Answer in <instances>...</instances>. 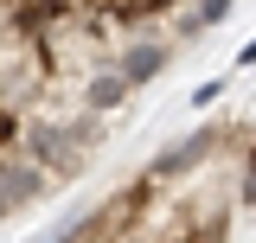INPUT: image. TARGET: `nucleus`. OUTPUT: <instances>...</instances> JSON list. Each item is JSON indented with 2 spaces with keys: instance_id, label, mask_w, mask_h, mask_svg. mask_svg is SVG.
Here are the masks:
<instances>
[{
  "instance_id": "1",
  "label": "nucleus",
  "mask_w": 256,
  "mask_h": 243,
  "mask_svg": "<svg viewBox=\"0 0 256 243\" xmlns=\"http://www.w3.org/2000/svg\"><path fill=\"white\" fill-rule=\"evenodd\" d=\"M96 141H102V116L84 109V116H70V122H26L20 154L38 160L52 180H64V173H84V160H90Z\"/></svg>"
},
{
  "instance_id": "2",
  "label": "nucleus",
  "mask_w": 256,
  "mask_h": 243,
  "mask_svg": "<svg viewBox=\"0 0 256 243\" xmlns=\"http://www.w3.org/2000/svg\"><path fill=\"white\" fill-rule=\"evenodd\" d=\"M230 141H237V134H230L224 122H198L186 141H173V148H160L154 160H148V180H154V186L192 180V173H198V166H205V160H212L218 148H230Z\"/></svg>"
},
{
  "instance_id": "3",
  "label": "nucleus",
  "mask_w": 256,
  "mask_h": 243,
  "mask_svg": "<svg viewBox=\"0 0 256 243\" xmlns=\"http://www.w3.org/2000/svg\"><path fill=\"white\" fill-rule=\"evenodd\" d=\"M0 192L26 212V205H38V198L52 192V173H45L38 160H26V154H20V160H6V154H0Z\"/></svg>"
},
{
  "instance_id": "4",
  "label": "nucleus",
  "mask_w": 256,
  "mask_h": 243,
  "mask_svg": "<svg viewBox=\"0 0 256 243\" xmlns=\"http://www.w3.org/2000/svg\"><path fill=\"white\" fill-rule=\"evenodd\" d=\"M166 58H173V45H166V38H128V52H122L116 70H122L128 84H148V77L166 70Z\"/></svg>"
},
{
  "instance_id": "5",
  "label": "nucleus",
  "mask_w": 256,
  "mask_h": 243,
  "mask_svg": "<svg viewBox=\"0 0 256 243\" xmlns=\"http://www.w3.org/2000/svg\"><path fill=\"white\" fill-rule=\"evenodd\" d=\"M128 90H134V84H128L122 70H96L90 84H84V109L109 116V109H122V102H128Z\"/></svg>"
},
{
  "instance_id": "6",
  "label": "nucleus",
  "mask_w": 256,
  "mask_h": 243,
  "mask_svg": "<svg viewBox=\"0 0 256 243\" xmlns=\"http://www.w3.org/2000/svg\"><path fill=\"white\" fill-rule=\"evenodd\" d=\"M173 0H109V20H122V26H148V20H160Z\"/></svg>"
},
{
  "instance_id": "7",
  "label": "nucleus",
  "mask_w": 256,
  "mask_h": 243,
  "mask_svg": "<svg viewBox=\"0 0 256 243\" xmlns=\"http://www.w3.org/2000/svg\"><path fill=\"white\" fill-rule=\"evenodd\" d=\"M20 141H26V116L0 102V154H6V148H20Z\"/></svg>"
},
{
  "instance_id": "8",
  "label": "nucleus",
  "mask_w": 256,
  "mask_h": 243,
  "mask_svg": "<svg viewBox=\"0 0 256 243\" xmlns=\"http://www.w3.org/2000/svg\"><path fill=\"white\" fill-rule=\"evenodd\" d=\"M224 13H230V0H198V6H192V20H198V26H218Z\"/></svg>"
},
{
  "instance_id": "9",
  "label": "nucleus",
  "mask_w": 256,
  "mask_h": 243,
  "mask_svg": "<svg viewBox=\"0 0 256 243\" xmlns=\"http://www.w3.org/2000/svg\"><path fill=\"white\" fill-rule=\"evenodd\" d=\"M224 84H230V77H212V84H198V90H192V102H198V109H212V102L224 96Z\"/></svg>"
},
{
  "instance_id": "10",
  "label": "nucleus",
  "mask_w": 256,
  "mask_h": 243,
  "mask_svg": "<svg viewBox=\"0 0 256 243\" xmlns=\"http://www.w3.org/2000/svg\"><path fill=\"white\" fill-rule=\"evenodd\" d=\"M250 64H256V38L244 45V52H237V70H250Z\"/></svg>"
},
{
  "instance_id": "11",
  "label": "nucleus",
  "mask_w": 256,
  "mask_h": 243,
  "mask_svg": "<svg viewBox=\"0 0 256 243\" xmlns=\"http://www.w3.org/2000/svg\"><path fill=\"white\" fill-rule=\"evenodd\" d=\"M13 212H20V205H13V198H6V192H0V224H6V218H13Z\"/></svg>"
}]
</instances>
